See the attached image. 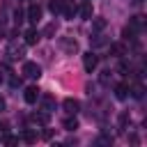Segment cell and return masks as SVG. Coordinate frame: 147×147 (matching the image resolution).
Returning <instances> with one entry per match:
<instances>
[{
  "label": "cell",
  "mask_w": 147,
  "mask_h": 147,
  "mask_svg": "<svg viewBox=\"0 0 147 147\" xmlns=\"http://www.w3.org/2000/svg\"><path fill=\"white\" fill-rule=\"evenodd\" d=\"M48 7H51V11H53V14H60V9H62V0H53Z\"/></svg>",
  "instance_id": "cell-19"
},
{
  "label": "cell",
  "mask_w": 147,
  "mask_h": 147,
  "mask_svg": "<svg viewBox=\"0 0 147 147\" xmlns=\"http://www.w3.org/2000/svg\"><path fill=\"white\" fill-rule=\"evenodd\" d=\"M122 39H124V41H136V30H133L131 25H126V28L122 30Z\"/></svg>",
  "instance_id": "cell-13"
},
{
  "label": "cell",
  "mask_w": 147,
  "mask_h": 147,
  "mask_svg": "<svg viewBox=\"0 0 147 147\" xmlns=\"http://www.w3.org/2000/svg\"><path fill=\"white\" fill-rule=\"evenodd\" d=\"M78 9H76V5L71 2V0H67V2H62V9H60V14L64 16V18H74V14H76Z\"/></svg>",
  "instance_id": "cell-6"
},
{
  "label": "cell",
  "mask_w": 147,
  "mask_h": 147,
  "mask_svg": "<svg viewBox=\"0 0 147 147\" xmlns=\"http://www.w3.org/2000/svg\"><path fill=\"white\" fill-rule=\"evenodd\" d=\"M25 16H28L30 23H37V21L41 18V7H39V5H30V9H28Z\"/></svg>",
  "instance_id": "cell-7"
},
{
  "label": "cell",
  "mask_w": 147,
  "mask_h": 147,
  "mask_svg": "<svg viewBox=\"0 0 147 147\" xmlns=\"http://www.w3.org/2000/svg\"><path fill=\"white\" fill-rule=\"evenodd\" d=\"M39 37H41V34H39V32L34 30V28L25 30V44H28V46H34V44L39 41Z\"/></svg>",
  "instance_id": "cell-10"
},
{
  "label": "cell",
  "mask_w": 147,
  "mask_h": 147,
  "mask_svg": "<svg viewBox=\"0 0 147 147\" xmlns=\"http://www.w3.org/2000/svg\"><path fill=\"white\" fill-rule=\"evenodd\" d=\"M5 55H7L9 60H21V57L25 55V46H21L18 41H11V44L7 46V51H5Z\"/></svg>",
  "instance_id": "cell-1"
},
{
  "label": "cell",
  "mask_w": 147,
  "mask_h": 147,
  "mask_svg": "<svg viewBox=\"0 0 147 147\" xmlns=\"http://www.w3.org/2000/svg\"><path fill=\"white\" fill-rule=\"evenodd\" d=\"M21 85V78H16V76H11V87H18Z\"/></svg>",
  "instance_id": "cell-27"
},
{
  "label": "cell",
  "mask_w": 147,
  "mask_h": 147,
  "mask_svg": "<svg viewBox=\"0 0 147 147\" xmlns=\"http://www.w3.org/2000/svg\"><path fill=\"white\" fill-rule=\"evenodd\" d=\"M62 126H64V131H76V129H78V119H76V117H67V119L62 122Z\"/></svg>",
  "instance_id": "cell-14"
},
{
  "label": "cell",
  "mask_w": 147,
  "mask_h": 147,
  "mask_svg": "<svg viewBox=\"0 0 147 147\" xmlns=\"http://www.w3.org/2000/svg\"><path fill=\"white\" fill-rule=\"evenodd\" d=\"M0 85H2V74H0Z\"/></svg>",
  "instance_id": "cell-31"
},
{
  "label": "cell",
  "mask_w": 147,
  "mask_h": 147,
  "mask_svg": "<svg viewBox=\"0 0 147 147\" xmlns=\"http://www.w3.org/2000/svg\"><path fill=\"white\" fill-rule=\"evenodd\" d=\"M96 64H99V55H94L92 51L83 55V67H85V71H87V74H92V71L96 69Z\"/></svg>",
  "instance_id": "cell-3"
},
{
  "label": "cell",
  "mask_w": 147,
  "mask_h": 147,
  "mask_svg": "<svg viewBox=\"0 0 147 147\" xmlns=\"http://www.w3.org/2000/svg\"><path fill=\"white\" fill-rule=\"evenodd\" d=\"M41 103H44V113H51V110L55 108V99H53V96H48V94L41 99Z\"/></svg>",
  "instance_id": "cell-15"
},
{
  "label": "cell",
  "mask_w": 147,
  "mask_h": 147,
  "mask_svg": "<svg viewBox=\"0 0 147 147\" xmlns=\"http://www.w3.org/2000/svg\"><path fill=\"white\" fill-rule=\"evenodd\" d=\"M55 32H57V23L53 21V23H48V25L44 28V32H41V34H44V37H53Z\"/></svg>",
  "instance_id": "cell-16"
},
{
  "label": "cell",
  "mask_w": 147,
  "mask_h": 147,
  "mask_svg": "<svg viewBox=\"0 0 147 147\" xmlns=\"http://www.w3.org/2000/svg\"><path fill=\"white\" fill-rule=\"evenodd\" d=\"M110 55H115V57H124V55H126V46H124L122 41L110 44Z\"/></svg>",
  "instance_id": "cell-11"
},
{
  "label": "cell",
  "mask_w": 147,
  "mask_h": 147,
  "mask_svg": "<svg viewBox=\"0 0 147 147\" xmlns=\"http://www.w3.org/2000/svg\"><path fill=\"white\" fill-rule=\"evenodd\" d=\"M142 92H145V90H142V85H136V87L131 90V94H133L136 99H142Z\"/></svg>",
  "instance_id": "cell-20"
},
{
  "label": "cell",
  "mask_w": 147,
  "mask_h": 147,
  "mask_svg": "<svg viewBox=\"0 0 147 147\" xmlns=\"http://www.w3.org/2000/svg\"><path fill=\"white\" fill-rule=\"evenodd\" d=\"M94 28H96V30H103V28H106V21H103V18H94Z\"/></svg>",
  "instance_id": "cell-23"
},
{
  "label": "cell",
  "mask_w": 147,
  "mask_h": 147,
  "mask_svg": "<svg viewBox=\"0 0 147 147\" xmlns=\"http://www.w3.org/2000/svg\"><path fill=\"white\" fill-rule=\"evenodd\" d=\"M2 142H5V145H16V142H18V138H14V136H7Z\"/></svg>",
  "instance_id": "cell-25"
},
{
  "label": "cell",
  "mask_w": 147,
  "mask_h": 147,
  "mask_svg": "<svg viewBox=\"0 0 147 147\" xmlns=\"http://www.w3.org/2000/svg\"><path fill=\"white\" fill-rule=\"evenodd\" d=\"M23 16H25V14H23V11H21V9H16V11H14V21H16V23H18V25H21V23H23Z\"/></svg>",
  "instance_id": "cell-22"
},
{
  "label": "cell",
  "mask_w": 147,
  "mask_h": 147,
  "mask_svg": "<svg viewBox=\"0 0 147 147\" xmlns=\"http://www.w3.org/2000/svg\"><path fill=\"white\" fill-rule=\"evenodd\" d=\"M32 119H34L37 124H46V122H48V113H37Z\"/></svg>",
  "instance_id": "cell-18"
},
{
  "label": "cell",
  "mask_w": 147,
  "mask_h": 147,
  "mask_svg": "<svg viewBox=\"0 0 147 147\" xmlns=\"http://www.w3.org/2000/svg\"><path fill=\"white\" fill-rule=\"evenodd\" d=\"M126 122H129V115H126V113H122V115H119V129H124V126H126Z\"/></svg>",
  "instance_id": "cell-24"
},
{
  "label": "cell",
  "mask_w": 147,
  "mask_h": 147,
  "mask_svg": "<svg viewBox=\"0 0 147 147\" xmlns=\"http://www.w3.org/2000/svg\"><path fill=\"white\" fill-rule=\"evenodd\" d=\"M115 96H117V99H126V96H129V85H126V83H119V85L115 87Z\"/></svg>",
  "instance_id": "cell-12"
},
{
  "label": "cell",
  "mask_w": 147,
  "mask_h": 147,
  "mask_svg": "<svg viewBox=\"0 0 147 147\" xmlns=\"http://www.w3.org/2000/svg\"><path fill=\"white\" fill-rule=\"evenodd\" d=\"M103 44H106V39H103L101 34H99V37H96V39L92 41V46H103Z\"/></svg>",
  "instance_id": "cell-26"
},
{
  "label": "cell",
  "mask_w": 147,
  "mask_h": 147,
  "mask_svg": "<svg viewBox=\"0 0 147 147\" xmlns=\"http://www.w3.org/2000/svg\"><path fill=\"white\" fill-rule=\"evenodd\" d=\"M2 106H5V101H2V99H0V108H2Z\"/></svg>",
  "instance_id": "cell-30"
},
{
  "label": "cell",
  "mask_w": 147,
  "mask_h": 147,
  "mask_svg": "<svg viewBox=\"0 0 147 147\" xmlns=\"http://www.w3.org/2000/svg\"><path fill=\"white\" fill-rule=\"evenodd\" d=\"M0 39H5V30L2 28H0Z\"/></svg>",
  "instance_id": "cell-29"
},
{
  "label": "cell",
  "mask_w": 147,
  "mask_h": 147,
  "mask_svg": "<svg viewBox=\"0 0 147 147\" xmlns=\"http://www.w3.org/2000/svg\"><path fill=\"white\" fill-rule=\"evenodd\" d=\"M60 46H62V51L69 53V55L78 53V41H76L74 37H60Z\"/></svg>",
  "instance_id": "cell-2"
},
{
  "label": "cell",
  "mask_w": 147,
  "mask_h": 147,
  "mask_svg": "<svg viewBox=\"0 0 147 147\" xmlns=\"http://www.w3.org/2000/svg\"><path fill=\"white\" fill-rule=\"evenodd\" d=\"M23 140H25V142H34V140H37V133H34L32 129H25V131H23Z\"/></svg>",
  "instance_id": "cell-17"
},
{
  "label": "cell",
  "mask_w": 147,
  "mask_h": 147,
  "mask_svg": "<svg viewBox=\"0 0 147 147\" xmlns=\"http://www.w3.org/2000/svg\"><path fill=\"white\" fill-rule=\"evenodd\" d=\"M62 108H64L69 115H76V113H78V108H80V103H78L76 99H64V101H62Z\"/></svg>",
  "instance_id": "cell-9"
},
{
  "label": "cell",
  "mask_w": 147,
  "mask_h": 147,
  "mask_svg": "<svg viewBox=\"0 0 147 147\" xmlns=\"http://www.w3.org/2000/svg\"><path fill=\"white\" fill-rule=\"evenodd\" d=\"M44 138L51 140V138H53V129H46V131H44Z\"/></svg>",
  "instance_id": "cell-28"
},
{
  "label": "cell",
  "mask_w": 147,
  "mask_h": 147,
  "mask_svg": "<svg viewBox=\"0 0 147 147\" xmlns=\"http://www.w3.org/2000/svg\"><path fill=\"white\" fill-rule=\"evenodd\" d=\"M78 14H80V18H85V21H92V14H94V7H92V2H90V0H85V2L78 7Z\"/></svg>",
  "instance_id": "cell-5"
},
{
  "label": "cell",
  "mask_w": 147,
  "mask_h": 147,
  "mask_svg": "<svg viewBox=\"0 0 147 147\" xmlns=\"http://www.w3.org/2000/svg\"><path fill=\"white\" fill-rule=\"evenodd\" d=\"M96 145H113V136H101L96 140Z\"/></svg>",
  "instance_id": "cell-21"
},
{
  "label": "cell",
  "mask_w": 147,
  "mask_h": 147,
  "mask_svg": "<svg viewBox=\"0 0 147 147\" xmlns=\"http://www.w3.org/2000/svg\"><path fill=\"white\" fill-rule=\"evenodd\" d=\"M23 74H25L28 78H39V76H41V67H39L37 62H25V64H23Z\"/></svg>",
  "instance_id": "cell-4"
},
{
  "label": "cell",
  "mask_w": 147,
  "mask_h": 147,
  "mask_svg": "<svg viewBox=\"0 0 147 147\" xmlns=\"http://www.w3.org/2000/svg\"><path fill=\"white\" fill-rule=\"evenodd\" d=\"M23 99L28 101V103H34L37 99H39V87H34V85H30L25 92H23Z\"/></svg>",
  "instance_id": "cell-8"
}]
</instances>
